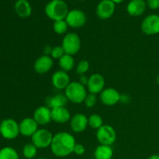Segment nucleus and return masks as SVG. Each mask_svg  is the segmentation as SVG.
<instances>
[{
  "label": "nucleus",
  "mask_w": 159,
  "mask_h": 159,
  "mask_svg": "<svg viewBox=\"0 0 159 159\" xmlns=\"http://www.w3.org/2000/svg\"><path fill=\"white\" fill-rule=\"evenodd\" d=\"M75 144V138L71 134L61 131L54 135L50 148L54 156L65 158L73 153Z\"/></svg>",
  "instance_id": "obj_1"
},
{
  "label": "nucleus",
  "mask_w": 159,
  "mask_h": 159,
  "mask_svg": "<svg viewBox=\"0 0 159 159\" xmlns=\"http://www.w3.org/2000/svg\"><path fill=\"white\" fill-rule=\"evenodd\" d=\"M69 11L68 4L64 0H51L44 8L45 15L54 22L65 20Z\"/></svg>",
  "instance_id": "obj_2"
},
{
  "label": "nucleus",
  "mask_w": 159,
  "mask_h": 159,
  "mask_svg": "<svg viewBox=\"0 0 159 159\" xmlns=\"http://www.w3.org/2000/svg\"><path fill=\"white\" fill-rule=\"evenodd\" d=\"M85 86L82 85L79 82H71L65 89V95L68 101L75 104H80L84 102L87 96Z\"/></svg>",
  "instance_id": "obj_3"
},
{
  "label": "nucleus",
  "mask_w": 159,
  "mask_h": 159,
  "mask_svg": "<svg viewBox=\"0 0 159 159\" xmlns=\"http://www.w3.org/2000/svg\"><path fill=\"white\" fill-rule=\"evenodd\" d=\"M81 45L82 42L80 37L74 32H70L65 34L61 43V47L65 54L71 56L75 55L79 53L81 49Z\"/></svg>",
  "instance_id": "obj_4"
},
{
  "label": "nucleus",
  "mask_w": 159,
  "mask_h": 159,
  "mask_svg": "<svg viewBox=\"0 0 159 159\" xmlns=\"http://www.w3.org/2000/svg\"><path fill=\"white\" fill-rule=\"evenodd\" d=\"M0 134L4 139H16L20 134L19 123L12 118L2 120L0 123Z\"/></svg>",
  "instance_id": "obj_5"
},
{
  "label": "nucleus",
  "mask_w": 159,
  "mask_h": 159,
  "mask_svg": "<svg viewBox=\"0 0 159 159\" xmlns=\"http://www.w3.org/2000/svg\"><path fill=\"white\" fill-rule=\"evenodd\" d=\"M96 139L99 144L111 146L116 141L117 135L115 129L109 124H103L96 130Z\"/></svg>",
  "instance_id": "obj_6"
},
{
  "label": "nucleus",
  "mask_w": 159,
  "mask_h": 159,
  "mask_svg": "<svg viewBox=\"0 0 159 159\" xmlns=\"http://www.w3.org/2000/svg\"><path fill=\"white\" fill-rule=\"evenodd\" d=\"M53 137L54 135L50 130L40 128L38 129L37 132L31 137V141L37 148L44 149L51 146Z\"/></svg>",
  "instance_id": "obj_7"
},
{
  "label": "nucleus",
  "mask_w": 159,
  "mask_h": 159,
  "mask_svg": "<svg viewBox=\"0 0 159 159\" xmlns=\"http://www.w3.org/2000/svg\"><path fill=\"white\" fill-rule=\"evenodd\" d=\"M141 31L148 36L159 34V16L150 14L143 20L141 25Z\"/></svg>",
  "instance_id": "obj_8"
},
{
  "label": "nucleus",
  "mask_w": 159,
  "mask_h": 159,
  "mask_svg": "<svg viewBox=\"0 0 159 159\" xmlns=\"http://www.w3.org/2000/svg\"><path fill=\"white\" fill-rule=\"evenodd\" d=\"M86 20L87 17L85 12L77 9L70 10L65 18V21L68 23V26L75 29H79L85 26Z\"/></svg>",
  "instance_id": "obj_9"
},
{
  "label": "nucleus",
  "mask_w": 159,
  "mask_h": 159,
  "mask_svg": "<svg viewBox=\"0 0 159 159\" xmlns=\"http://www.w3.org/2000/svg\"><path fill=\"white\" fill-rule=\"evenodd\" d=\"M116 10V4L111 0H101L96 6V16L100 20H106L111 18Z\"/></svg>",
  "instance_id": "obj_10"
},
{
  "label": "nucleus",
  "mask_w": 159,
  "mask_h": 159,
  "mask_svg": "<svg viewBox=\"0 0 159 159\" xmlns=\"http://www.w3.org/2000/svg\"><path fill=\"white\" fill-rule=\"evenodd\" d=\"M120 93L114 88H106L99 93V99L103 105L113 107L120 100Z\"/></svg>",
  "instance_id": "obj_11"
},
{
  "label": "nucleus",
  "mask_w": 159,
  "mask_h": 159,
  "mask_svg": "<svg viewBox=\"0 0 159 159\" xmlns=\"http://www.w3.org/2000/svg\"><path fill=\"white\" fill-rule=\"evenodd\" d=\"M105 78L99 73H94L89 77L87 89L89 93L99 94L105 89Z\"/></svg>",
  "instance_id": "obj_12"
},
{
  "label": "nucleus",
  "mask_w": 159,
  "mask_h": 159,
  "mask_svg": "<svg viewBox=\"0 0 159 159\" xmlns=\"http://www.w3.org/2000/svg\"><path fill=\"white\" fill-rule=\"evenodd\" d=\"M38 124L33 117L23 118L20 123V133L26 138H31L38 130Z\"/></svg>",
  "instance_id": "obj_13"
},
{
  "label": "nucleus",
  "mask_w": 159,
  "mask_h": 159,
  "mask_svg": "<svg viewBox=\"0 0 159 159\" xmlns=\"http://www.w3.org/2000/svg\"><path fill=\"white\" fill-rule=\"evenodd\" d=\"M54 61L51 56L41 55L35 61L34 64V69L37 74L44 75L49 72L53 68Z\"/></svg>",
  "instance_id": "obj_14"
},
{
  "label": "nucleus",
  "mask_w": 159,
  "mask_h": 159,
  "mask_svg": "<svg viewBox=\"0 0 159 159\" xmlns=\"http://www.w3.org/2000/svg\"><path fill=\"white\" fill-rule=\"evenodd\" d=\"M88 126V117L83 113H76L70 120V127L74 133H82Z\"/></svg>",
  "instance_id": "obj_15"
},
{
  "label": "nucleus",
  "mask_w": 159,
  "mask_h": 159,
  "mask_svg": "<svg viewBox=\"0 0 159 159\" xmlns=\"http://www.w3.org/2000/svg\"><path fill=\"white\" fill-rule=\"evenodd\" d=\"M51 83L55 89L58 90L65 89L71 83L69 75L62 70L56 71L51 76Z\"/></svg>",
  "instance_id": "obj_16"
},
{
  "label": "nucleus",
  "mask_w": 159,
  "mask_h": 159,
  "mask_svg": "<svg viewBox=\"0 0 159 159\" xmlns=\"http://www.w3.org/2000/svg\"><path fill=\"white\" fill-rule=\"evenodd\" d=\"M33 118L35 120L38 125L45 126L48 125L52 119H51V109L47 106H40L37 107L34 112Z\"/></svg>",
  "instance_id": "obj_17"
},
{
  "label": "nucleus",
  "mask_w": 159,
  "mask_h": 159,
  "mask_svg": "<svg viewBox=\"0 0 159 159\" xmlns=\"http://www.w3.org/2000/svg\"><path fill=\"white\" fill-rule=\"evenodd\" d=\"M147 9L145 0H130L127 6V12L131 16H141Z\"/></svg>",
  "instance_id": "obj_18"
},
{
  "label": "nucleus",
  "mask_w": 159,
  "mask_h": 159,
  "mask_svg": "<svg viewBox=\"0 0 159 159\" xmlns=\"http://www.w3.org/2000/svg\"><path fill=\"white\" fill-rule=\"evenodd\" d=\"M71 118V113L65 107L51 109V119L57 124H66L70 121Z\"/></svg>",
  "instance_id": "obj_19"
},
{
  "label": "nucleus",
  "mask_w": 159,
  "mask_h": 159,
  "mask_svg": "<svg viewBox=\"0 0 159 159\" xmlns=\"http://www.w3.org/2000/svg\"><path fill=\"white\" fill-rule=\"evenodd\" d=\"M14 9L20 18H28L32 14V6L28 0H16Z\"/></svg>",
  "instance_id": "obj_20"
},
{
  "label": "nucleus",
  "mask_w": 159,
  "mask_h": 159,
  "mask_svg": "<svg viewBox=\"0 0 159 159\" xmlns=\"http://www.w3.org/2000/svg\"><path fill=\"white\" fill-rule=\"evenodd\" d=\"M68 99L65 94H56L52 96H48L45 99V103L50 109L65 107L68 102Z\"/></svg>",
  "instance_id": "obj_21"
},
{
  "label": "nucleus",
  "mask_w": 159,
  "mask_h": 159,
  "mask_svg": "<svg viewBox=\"0 0 159 159\" xmlns=\"http://www.w3.org/2000/svg\"><path fill=\"white\" fill-rule=\"evenodd\" d=\"M113 155V151L111 146L99 144L95 149V159H111Z\"/></svg>",
  "instance_id": "obj_22"
},
{
  "label": "nucleus",
  "mask_w": 159,
  "mask_h": 159,
  "mask_svg": "<svg viewBox=\"0 0 159 159\" xmlns=\"http://www.w3.org/2000/svg\"><path fill=\"white\" fill-rule=\"evenodd\" d=\"M58 65L59 68L62 71H66V72L71 71L75 66L74 57L69 55V54H65L58 60Z\"/></svg>",
  "instance_id": "obj_23"
},
{
  "label": "nucleus",
  "mask_w": 159,
  "mask_h": 159,
  "mask_svg": "<svg viewBox=\"0 0 159 159\" xmlns=\"http://www.w3.org/2000/svg\"><path fill=\"white\" fill-rule=\"evenodd\" d=\"M0 159H20V156L15 148L7 146L0 149Z\"/></svg>",
  "instance_id": "obj_24"
},
{
  "label": "nucleus",
  "mask_w": 159,
  "mask_h": 159,
  "mask_svg": "<svg viewBox=\"0 0 159 159\" xmlns=\"http://www.w3.org/2000/svg\"><path fill=\"white\" fill-rule=\"evenodd\" d=\"M88 123L89 126L91 128L95 129V130H97L98 129L100 128L102 125H103V120H102V116L99 114H94L90 115L88 117Z\"/></svg>",
  "instance_id": "obj_25"
},
{
  "label": "nucleus",
  "mask_w": 159,
  "mask_h": 159,
  "mask_svg": "<svg viewBox=\"0 0 159 159\" xmlns=\"http://www.w3.org/2000/svg\"><path fill=\"white\" fill-rule=\"evenodd\" d=\"M37 148L33 143L25 144L23 148V155L26 159H34L37 155Z\"/></svg>",
  "instance_id": "obj_26"
},
{
  "label": "nucleus",
  "mask_w": 159,
  "mask_h": 159,
  "mask_svg": "<svg viewBox=\"0 0 159 159\" xmlns=\"http://www.w3.org/2000/svg\"><path fill=\"white\" fill-rule=\"evenodd\" d=\"M68 27L69 26L65 20H57V21H54L53 23V30L58 35H63V34H66Z\"/></svg>",
  "instance_id": "obj_27"
},
{
  "label": "nucleus",
  "mask_w": 159,
  "mask_h": 159,
  "mask_svg": "<svg viewBox=\"0 0 159 159\" xmlns=\"http://www.w3.org/2000/svg\"><path fill=\"white\" fill-rule=\"evenodd\" d=\"M90 68V64L89 62L87 60L85 59H82L79 62V64L77 65L76 67V73L79 75H85L89 71Z\"/></svg>",
  "instance_id": "obj_28"
},
{
  "label": "nucleus",
  "mask_w": 159,
  "mask_h": 159,
  "mask_svg": "<svg viewBox=\"0 0 159 159\" xmlns=\"http://www.w3.org/2000/svg\"><path fill=\"white\" fill-rule=\"evenodd\" d=\"M85 106L87 108H93L97 103V96L96 95L93 94V93H89L85 97V101H84Z\"/></svg>",
  "instance_id": "obj_29"
},
{
  "label": "nucleus",
  "mask_w": 159,
  "mask_h": 159,
  "mask_svg": "<svg viewBox=\"0 0 159 159\" xmlns=\"http://www.w3.org/2000/svg\"><path fill=\"white\" fill-rule=\"evenodd\" d=\"M65 54V51H64L63 48L61 46H55L52 48V51H51V57H52L53 59H59L64 56Z\"/></svg>",
  "instance_id": "obj_30"
},
{
  "label": "nucleus",
  "mask_w": 159,
  "mask_h": 159,
  "mask_svg": "<svg viewBox=\"0 0 159 159\" xmlns=\"http://www.w3.org/2000/svg\"><path fill=\"white\" fill-rule=\"evenodd\" d=\"M73 153L75 154L78 156H82L85 153V148L83 144H79L76 143L74 147V150H73Z\"/></svg>",
  "instance_id": "obj_31"
},
{
  "label": "nucleus",
  "mask_w": 159,
  "mask_h": 159,
  "mask_svg": "<svg viewBox=\"0 0 159 159\" xmlns=\"http://www.w3.org/2000/svg\"><path fill=\"white\" fill-rule=\"evenodd\" d=\"M147 7L152 10H156L159 9V0H145Z\"/></svg>",
  "instance_id": "obj_32"
},
{
  "label": "nucleus",
  "mask_w": 159,
  "mask_h": 159,
  "mask_svg": "<svg viewBox=\"0 0 159 159\" xmlns=\"http://www.w3.org/2000/svg\"><path fill=\"white\" fill-rule=\"evenodd\" d=\"M89 81V77H87L85 75H80L79 79V82L82 84L84 86H87V84H88Z\"/></svg>",
  "instance_id": "obj_33"
},
{
  "label": "nucleus",
  "mask_w": 159,
  "mask_h": 159,
  "mask_svg": "<svg viewBox=\"0 0 159 159\" xmlns=\"http://www.w3.org/2000/svg\"><path fill=\"white\" fill-rule=\"evenodd\" d=\"M52 47L50 45H47L43 48V55H48L51 56V51H52Z\"/></svg>",
  "instance_id": "obj_34"
},
{
  "label": "nucleus",
  "mask_w": 159,
  "mask_h": 159,
  "mask_svg": "<svg viewBox=\"0 0 159 159\" xmlns=\"http://www.w3.org/2000/svg\"><path fill=\"white\" fill-rule=\"evenodd\" d=\"M130 100V98L127 95L124 94V95H120V102H123V103H128Z\"/></svg>",
  "instance_id": "obj_35"
},
{
  "label": "nucleus",
  "mask_w": 159,
  "mask_h": 159,
  "mask_svg": "<svg viewBox=\"0 0 159 159\" xmlns=\"http://www.w3.org/2000/svg\"><path fill=\"white\" fill-rule=\"evenodd\" d=\"M148 159H159V155H152Z\"/></svg>",
  "instance_id": "obj_36"
},
{
  "label": "nucleus",
  "mask_w": 159,
  "mask_h": 159,
  "mask_svg": "<svg viewBox=\"0 0 159 159\" xmlns=\"http://www.w3.org/2000/svg\"><path fill=\"white\" fill-rule=\"evenodd\" d=\"M111 1L113 2V3H115V4H120V3H122L124 0H111Z\"/></svg>",
  "instance_id": "obj_37"
},
{
  "label": "nucleus",
  "mask_w": 159,
  "mask_h": 159,
  "mask_svg": "<svg viewBox=\"0 0 159 159\" xmlns=\"http://www.w3.org/2000/svg\"><path fill=\"white\" fill-rule=\"evenodd\" d=\"M157 83H158V85H159V74H158V77H157Z\"/></svg>",
  "instance_id": "obj_38"
},
{
  "label": "nucleus",
  "mask_w": 159,
  "mask_h": 159,
  "mask_svg": "<svg viewBox=\"0 0 159 159\" xmlns=\"http://www.w3.org/2000/svg\"><path fill=\"white\" fill-rule=\"evenodd\" d=\"M36 159H47V158H36Z\"/></svg>",
  "instance_id": "obj_39"
},
{
  "label": "nucleus",
  "mask_w": 159,
  "mask_h": 159,
  "mask_svg": "<svg viewBox=\"0 0 159 159\" xmlns=\"http://www.w3.org/2000/svg\"><path fill=\"white\" fill-rule=\"evenodd\" d=\"M79 1H85V0H79Z\"/></svg>",
  "instance_id": "obj_40"
}]
</instances>
